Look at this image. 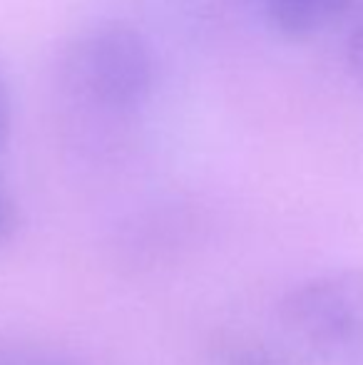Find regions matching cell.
Returning <instances> with one entry per match:
<instances>
[{"instance_id":"1","label":"cell","mask_w":363,"mask_h":365,"mask_svg":"<svg viewBox=\"0 0 363 365\" xmlns=\"http://www.w3.org/2000/svg\"><path fill=\"white\" fill-rule=\"evenodd\" d=\"M155 53L127 23H97L83 30L65 53L70 90L105 112H132L155 87Z\"/></svg>"},{"instance_id":"2","label":"cell","mask_w":363,"mask_h":365,"mask_svg":"<svg viewBox=\"0 0 363 365\" xmlns=\"http://www.w3.org/2000/svg\"><path fill=\"white\" fill-rule=\"evenodd\" d=\"M289 331L334 365H363V269L309 279L284 301Z\"/></svg>"},{"instance_id":"3","label":"cell","mask_w":363,"mask_h":365,"mask_svg":"<svg viewBox=\"0 0 363 365\" xmlns=\"http://www.w3.org/2000/svg\"><path fill=\"white\" fill-rule=\"evenodd\" d=\"M254 3L276 33L304 38L336 23L354 5V0H254Z\"/></svg>"},{"instance_id":"4","label":"cell","mask_w":363,"mask_h":365,"mask_svg":"<svg viewBox=\"0 0 363 365\" xmlns=\"http://www.w3.org/2000/svg\"><path fill=\"white\" fill-rule=\"evenodd\" d=\"M0 365H75L60 356L33 348H0Z\"/></svg>"},{"instance_id":"5","label":"cell","mask_w":363,"mask_h":365,"mask_svg":"<svg viewBox=\"0 0 363 365\" xmlns=\"http://www.w3.org/2000/svg\"><path fill=\"white\" fill-rule=\"evenodd\" d=\"M10 117H13V105H10V87L0 70V145L8 140L10 132Z\"/></svg>"},{"instance_id":"6","label":"cell","mask_w":363,"mask_h":365,"mask_svg":"<svg viewBox=\"0 0 363 365\" xmlns=\"http://www.w3.org/2000/svg\"><path fill=\"white\" fill-rule=\"evenodd\" d=\"M349 53H351V63H354V68L363 75V15H361L359 25H356L354 35H351Z\"/></svg>"},{"instance_id":"7","label":"cell","mask_w":363,"mask_h":365,"mask_svg":"<svg viewBox=\"0 0 363 365\" xmlns=\"http://www.w3.org/2000/svg\"><path fill=\"white\" fill-rule=\"evenodd\" d=\"M13 224H15L13 207H10V202L3 197V192H0V244H3V241L10 236V231H13Z\"/></svg>"},{"instance_id":"8","label":"cell","mask_w":363,"mask_h":365,"mask_svg":"<svg viewBox=\"0 0 363 365\" xmlns=\"http://www.w3.org/2000/svg\"><path fill=\"white\" fill-rule=\"evenodd\" d=\"M237 365H269V361H264V358H257V356H244V358H239Z\"/></svg>"}]
</instances>
